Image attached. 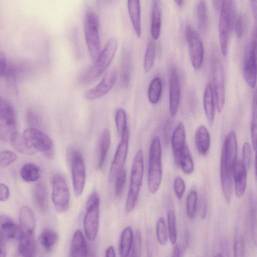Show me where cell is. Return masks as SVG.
Here are the masks:
<instances>
[{"mask_svg": "<svg viewBox=\"0 0 257 257\" xmlns=\"http://www.w3.org/2000/svg\"><path fill=\"white\" fill-rule=\"evenodd\" d=\"M237 142L234 132H230L226 137L222 148L220 160V179L222 192H232L233 169L237 161Z\"/></svg>", "mask_w": 257, "mask_h": 257, "instance_id": "6da1fadb", "label": "cell"}, {"mask_svg": "<svg viewBox=\"0 0 257 257\" xmlns=\"http://www.w3.org/2000/svg\"><path fill=\"white\" fill-rule=\"evenodd\" d=\"M218 23V37L222 55L227 53L229 36L236 19V6L234 0H221Z\"/></svg>", "mask_w": 257, "mask_h": 257, "instance_id": "7a4b0ae2", "label": "cell"}, {"mask_svg": "<svg viewBox=\"0 0 257 257\" xmlns=\"http://www.w3.org/2000/svg\"><path fill=\"white\" fill-rule=\"evenodd\" d=\"M144 169L143 151L140 149L137 152L132 165L129 189L125 204L127 213L132 212L137 203L143 183Z\"/></svg>", "mask_w": 257, "mask_h": 257, "instance_id": "3957f363", "label": "cell"}, {"mask_svg": "<svg viewBox=\"0 0 257 257\" xmlns=\"http://www.w3.org/2000/svg\"><path fill=\"white\" fill-rule=\"evenodd\" d=\"M163 174L162 148L160 139L152 140L149 151L148 185L150 192L154 194L159 189Z\"/></svg>", "mask_w": 257, "mask_h": 257, "instance_id": "277c9868", "label": "cell"}, {"mask_svg": "<svg viewBox=\"0 0 257 257\" xmlns=\"http://www.w3.org/2000/svg\"><path fill=\"white\" fill-rule=\"evenodd\" d=\"M117 40L110 38L101 51L93 65L83 74L82 79L84 82H91L99 77L111 63L117 48Z\"/></svg>", "mask_w": 257, "mask_h": 257, "instance_id": "5b68a950", "label": "cell"}, {"mask_svg": "<svg viewBox=\"0 0 257 257\" xmlns=\"http://www.w3.org/2000/svg\"><path fill=\"white\" fill-rule=\"evenodd\" d=\"M99 29L97 15L93 11H88L84 19V36L90 58L93 62L101 51Z\"/></svg>", "mask_w": 257, "mask_h": 257, "instance_id": "8992f818", "label": "cell"}, {"mask_svg": "<svg viewBox=\"0 0 257 257\" xmlns=\"http://www.w3.org/2000/svg\"><path fill=\"white\" fill-rule=\"evenodd\" d=\"M99 195L95 191L92 192L86 203V211L83 219V227L87 238L94 241L97 235L99 219Z\"/></svg>", "mask_w": 257, "mask_h": 257, "instance_id": "52a82bcc", "label": "cell"}, {"mask_svg": "<svg viewBox=\"0 0 257 257\" xmlns=\"http://www.w3.org/2000/svg\"><path fill=\"white\" fill-rule=\"evenodd\" d=\"M72 186L75 195L79 197L83 193L86 181V168L81 153L72 148L69 150Z\"/></svg>", "mask_w": 257, "mask_h": 257, "instance_id": "ba28073f", "label": "cell"}, {"mask_svg": "<svg viewBox=\"0 0 257 257\" xmlns=\"http://www.w3.org/2000/svg\"><path fill=\"white\" fill-rule=\"evenodd\" d=\"M23 135L28 144L36 151H40L48 159L54 157V148L51 138L37 128L25 130Z\"/></svg>", "mask_w": 257, "mask_h": 257, "instance_id": "9c48e42d", "label": "cell"}, {"mask_svg": "<svg viewBox=\"0 0 257 257\" xmlns=\"http://www.w3.org/2000/svg\"><path fill=\"white\" fill-rule=\"evenodd\" d=\"M70 191L65 177L55 175L52 180V200L56 210L60 213L66 212L70 205Z\"/></svg>", "mask_w": 257, "mask_h": 257, "instance_id": "30bf717a", "label": "cell"}, {"mask_svg": "<svg viewBox=\"0 0 257 257\" xmlns=\"http://www.w3.org/2000/svg\"><path fill=\"white\" fill-rule=\"evenodd\" d=\"M213 83L217 109L220 112L224 107L225 90L224 69L216 52L214 53L212 61Z\"/></svg>", "mask_w": 257, "mask_h": 257, "instance_id": "8fae6325", "label": "cell"}, {"mask_svg": "<svg viewBox=\"0 0 257 257\" xmlns=\"http://www.w3.org/2000/svg\"><path fill=\"white\" fill-rule=\"evenodd\" d=\"M185 37L189 46L191 64L196 70L201 68L204 58V46L199 34L190 26L185 28Z\"/></svg>", "mask_w": 257, "mask_h": 257, "instance_id": "7c38bea8", "label": "cell"}, {"mask_svg": "<svg viewBox=\"0 0 257 257\" xmlns=\"http://www.w3.org/2000/svg\"><path fill=\"white\" fill-rule=\"evenodd\" d=\"M120 136V142L109 168L108 178L110 182L114 180L119 172L123 169L126 162L130 141V132L128 127L123 131Z\"/></svg>", "mask_w": 257, "mask_h": 257, "instance_id": "4fadbf2b", "label": "cell"}, {"mask_svg": "<svg viewBox=\"0 0 257 257\" xmlns=\"http://www.w3.org/2000/svg\"><path fill=\"white\" fill-rule=\"evenodd\" d=\"M244 78L251 88L253 89L256 82V32L252 33L250 49L248 58L243 68Z\"/></svg>", "mask_w": 257, "mask_h": 257, "instance_id": "5bb4252c", "label": "cell"}, {"mask_svg": "<svg viewBox=\"0 0 257 257\" xmlns=\"http://www.w3.org/2000/svg\"><path fill=\"white\" fill-rule=\"evenodd\" d=\"M116 79L117 72L115 70L108 72L99 84L84 93V97L87 100H94L104 96L113 87Z\"/></svg>", "mask_w": 257, "mask_h": 257, "instance_id": "9a60e30c", "label": "cell"}, {"mask_svg": "<svg viewBox=\"0 0 257 257\" xmlns=\"http://www.w3.org/2000/svg\"><path fill=\"white\" fill-rule=\"evenodd\" d=\"M181 86L177 70L171 69L169 81V112L172 117L177 113L180 101Z\"/></svg>", "mask_w": 257, "mask_h": 257, "instance_id": "2e32d148", "label": "cell"}, {"mask_svg": "<svg viewBox=\"0 0 257 257\" xmlns=\"http://www.w3.org/2000/svg\"><path fill=\"white\" fill-rule=\"evenodd\" d=\"M234 190L236 197H241L246 187L247 169L242 161L237 160L233 169Z\"/></svg>", "mask_w": 257, "mask_h": 257, "instance_id": "e0dca14e", "label": "cell"}, {"mask_svg": "<svg viewBox=\"0 0 257 257\" xmlns=\"http://www.w3.org/2000/svg\"><path fill=\"white\" fill-rule=\"evenodd\" d=\"M17 132L15 115H0V139L4 143H10Z\"/></svg>", "mask_w": 257, "mask_h": 257, "instance_id": "ac0fdd59", "label": "cell"}, {"mask_svg": "<svg viewBox=\"0 0 257 257\" xmlns=\"http://www.w3.org/2000/svg\"><path fill=\"white\" fill-rule=\"evenodd\" d=\"M127 9L131 21L138 38L142 36L140 0H127Z\"/></svg>", "mask_w": 257, "mask_h": 257, "instance_id": "d6986e66", "label": "cell"}, {"mask_svg": "<svg viewBox=\"0 0 257 257\" xmlns=\"http://www.w3.org/2000/svg\"><path fill=\"white\" fill-rule=\"evenodd\" d=\"M18 251L23 256L32 257L35 255L36 243L33 232L24 231L19 239Z\"/></svg>", "mask_w": 257, "mask_h": 257, "instance_id": "ffe728a7", "label": "cell"}, {"mask_svg": "<svg viewBox=\"0 0 257 257\" xmlns=\"http://www.w3.org/2000/svg\"><path fill=\"white\" fill-rule=\"evenodd\" d=\"M203 103L205 114L208 122L211 125L213 123L215 108L214 98L213 89L210 83L205 86L203 96Z\"/></svg>", "mask_w": 257, "mask_h": 257, "instance_id": "44dd1931", "label": "cell"}, {"mask_svg": "<svg viewBox=\"0 0 257 257\" xmlns=\"http://www.w3.org/2000/svg\"><path fill=\"white\" fill-rule=\"evenodd\" d=\"M195 144L198 153L205 155L208 152L210 145V136L206 126L199 125L195 133Z\"/></svg>", "mask_w": 257, "mask_h": 257, "instance_id": "7402d4cb", "label": "cell"}, {"mask_svg": "<svg viewBox=\"0 0 257 257\" xmlns=\"http://www.w3.org/2000/svg\"><path fill=\"white\" fill-rule=\"evenodd\" d=\"M88 248L83 234L80 229L74 233L71 243L70 256H86Z\"/></svg>", "mask_w": 257, "mask_h": 257, "instance_id": "603a6c76", "label": "cell"}, {"mask_svg": "<svg viewBox=\"0 0 257 257\" xmlns=\"http://www.w3.org/2000/svg\"><path fill=\"white\" fill-rule=\"evenodd\" d=\"M186 133L184 124L180 122L172 134L171 143L174 155L180 152L186 145Z\"/></svg>", "mask_w": 257, "mask_h": 257, "instance_id": "cb8c5ba5", "label": "cell"}, {"mask_svg": "<svg viewBox=\"0 0 257 257\" xmlns=\"http://www.w3.org/2000/svg\"><path fill=\"white\" fill-rule=\"evenodd\" d=\"M174 156L176 164L181 168L185 174L189 175L193 172L194 163L187 145L180 152Z\"/></svg>", "mask_w": 257, "mask_h": 257, "instance_id": "d4e9b609", "label": "cell"}, {"mask_svg": "<svg viewBox=\"0 0 257 257\" xmlns=\"http://www.w3.org/2000/svg\"><path fill=\"white\" fill-rule=\"evenodd\" d=\"M21 228L26 232H34L36 228V220L33 212L27 206L21 208L19 215Z\"/></svg>", "mask_w": 257, "mask_h": 257, "instance_id": "484cf974", "label": "cell"}, {"mask_svg": "<svg viewBox=\"0 0 257 257\" xmlns=\"http://www.w3.org/2000/svg\"><path fill=\"white\" fill-rule=\"evenodd\" d=\"M24 232V230L16 224L13 220L0 225V234L5 239L18 241Z\"/></svg>", "mask_w": 257, "mask_h": 257, "instance_id": "4316f807", "label": "cell"}, {"mask_svg": "<svg viewBox=\"0 0 257 257\" xmlns=\"http://www.w3.org/2000/svg\"><path fill=\"white\" fill-rule=\"evenodd\" d=\"M161 28V14L158 3L154 0L152 5L151 24V35L154 40H157L160 35Z\"/></svg>", "mask_w": 257, "mask_h": 257, "instance_id": "83f0119b", "label": "cell"}, {"mask_svg": "<svg viewBox=\"0 0 257 257\" xmlns=\"http://www.w3.org/2000/svg\"><path fill=\"white\" fill-rule=\"evenodd\" d=\"M110 144V131L105 128L103 131L100 139L99 157L97 166V168L99 170H101L104 166Z\"/></svg>", "mask_w": 257, "mask_h": 257, "instance_id": "f1b7e54d", "label": "cell"}, {"mask_svg": "<svg viewBox=\"0 0 257 257\" xmlns=\"http://www.w3.org/2000/svg\"><path fill=\"white\" fill-rule=\"evenodd\" d=\"M133 237L134 233L132 227H125L121 232L119 243V254L121 257L130 255Z\"/></svg>", "mask_w": 257, "mask_h": 257, "instance_id": "f546056e", "label": "cell"}, {"mask_svg": "<svg viewBox=\"0 0 257 257\" xmlns=\"http://www.w3.org/2000/svg\"><path fill=\"white\" fill-rule=\"evenodd\" d=\"M14 149L20 153L25 155H32L37 151L27 143L23 134L16 132L10 142Z\"/></svg>", "mask_w": 257, "mask_h": 257, "instance_id": "4dcf8cb0", "label": "cell"}, {"mask_svg": "<svg viewBox=\"0 0 257 257\" xmlns=\"http://www.w3.org/2000/svg\"><path fill=\"white\" fill-rule=\"evenodd\" d=\"M58 235L55 231L51 228L44 229L39 236V242L47 251H51L58 241Z\"/></svg>", "mask_w": 257, "mask_h": 257, "instance_id": "1f68e13d", "label": "cell"}, {"mask_svg": "<svg viewBox=\"0 0 257 257\" xmlns=\"http://www.w3.org/2000/svg\"><path fill=\"white\" fill-rule=\"evenodd\" d=\"M34 199L37 207L45 211L48 205L47 191L45 184L42 182L37 183L34 187Z\"/></svg>", "mask_w": 257, "mask_h": 257, "instance_id": "d6a6232c", "label": "cell"}, {"mask_svg": "<svg viewBox=\"0 0 257 257\" xmlns=\"http://www.w3.org/2000/svg\"><path fill=\"white\" fill-rule=\"evenodd\" d=\"M199 29L202 33L207 32L208 27V16L206 0H199L196 7Z\"/></svg>", "mask_w": 257, "mask_h": 257, "instance_id": "836d02e7", "label": "cell"}, {"mask_svg": "<svg viewBox=\"0 0 257 257\" xmlns=\"http://www.w3.org/2000/svg\"><path fill=\"white\" fill-rule=\"evenodd\" d=\"M22 178L26 182H35L40 177L41 172L39 168L36 164L28 163L22 167L20 171Z\"/></svg>", "mask_w": 257, "mask_h": 257, "instance_id": "e575fe53", "label": "cell"}, {"mask_svg": "<svg viewBox=\"0 0 257 257\" xmlns=\"http://www.w3.org/2000/svg\"><path fill=\"white\" fill-rule=\"evenodd\" d=\"M162 89L160 77L156 76L151 81L148 89V98L152 104H156L160 100Z\"/></svg>", "mask_w": 257, "mask_h": 257, "instance_id": "d590c367", "label": "cell"}, {"mask_svg": "<svg viewBox=\"0 0 257 257\" xmlns=\"http://www.w3.org/2000/svg\"><path fill=\"white\" fill-rule=\"evenodd\" d=\"M156 55V45L151 40L148 44L144 60V66L145 71L148 73L153 67Z\"/></svg>", "mask_w": 257, "mask_h": 257, "instance_id": "8d00e7d4", "label": "cell"}, {"mask_svg": "<svg viewBox=\"0 0 257 257\" xmlns=\"http://www.w3.org/2000/svg\"><path fill=\"white\" fill-rule=\"evenodd\" d=\"M167 219L168 236L171 243L172 244H175L177 238V230L176 216L174 211L170 210L168 211Z\"/></svg>", "mask_w": 257, "mask_h": 257, "instance_id": "74e56055", "label": "cell"}, {"mask_svg": "<svg viewBox=\"0 0 257 257\" xmlns=\"http://www.w3.org/2000/svg\"><path fill=\"white\" fill-rule=\"evenodd\" d=\"M130 55L125 52L123 54L121 70V81L122 85L126 87L128 85L130 79Z\"/></svg>", "mask_w": 257, "mask_h": 257, "instance_id": "f35d334b", "label": "cell"}, {"mask_svg": "<svg viewBox=\"0 0 257 257\" xmlns=\"http://www.w3.org/2000/svg\"><path fill=\"white\" fill-rule=\"evenodd\" d=\"M156 235L158 241L161 245L166 244L168 238V229L165 220L162 217H160L157 221Z\"/></svg>", "mask_w": 257, "mask_h": 257, "instance_id": "ab89813d", "label": "cell"}, {"mask_svg": "<svg viewBox=\"0 0 257 257\" xmlns=\"http://www.w3.org/2000/svg\"><path fill=\"white\" fill-rule=\"evenodd\" d=\"M256 95L254 94L253 96L252 104V118L250 125V134L252 145L253 150L256 152Z\"/></svg>", "mask_w": 257, "mask_h": 257, "instance_id": "60d3db41", "label": "cell"}, {"mask_svg": "<svg viewBox=\"0 0 257 257\" xmlns=\"http://www.w3.org/2000/svg\"><path fill=\"white\" fill-rule=\"evenodd\" d=\"M197 194L195 190H191L188 194L186 199V211L189 218H193L196 213Z\"/></svg>", "mask_w": 257, "mask_h": 257, "instance_id": "b9f144b4", "label": "cell"}, {"mask_svg": "<svg viewBox=\"0 0 257 257\" xmlns=\"http://www.w3.org/2000/svg\"><path fill=\"white\" fill-rule=\"evenodd\" d=\"M115 123L116 130L119 135L127 127V116L125 111L122 108H118L115 112Z\"/></svg>", "mask_w": 257, "mask_h": 257, "instance_id": "7bdbcfd3", "label": "cell"}, {"mask_svg": "<svg viewBox=\"0 0 257 257\" xmlns=\"http://www.w3.org/2000/svg\"><path fill=\"white\" fill-rule=\"evenodd\" d=\"M126 172L125 169H122L115 177V195L119 197L122 195L126 182Z\"/></svg>", "mask_w": 257, "mask_h": 257, "instance_id": "ee69618b", "label": "cell"}, {"mask_svg": "<svg viewBox=\"0 0 257 257\" xmlns=\"http://www.w3.org/2000/svg\"><path fill=\"white\" fill-rule=\"evenodd\" d=\"M142 234L140 229L136 231L134 234L133 240L130 253L132 256H140L142 252Z\"/></svg>", "mask_w": 257, "mask_h": 257, "instance_id": "f6af8a7d", "label": "cell"}, {"mask_svg": "<svg viewBox=\"0 0 257 257\" xmlns=\"http://www.w3.org/2000/svg\"><path fill=\"white\" fill-rule=\"evenodd\" d=\"M17 159L16 154L11 151L0 152V166L7 167L14 163Z\"/></svg>", "mask_w": 257, "mask_h": 257, "instance_id": "bcb514c9", "label": "cell"}, {"mask_svg": "<svg viewBox=\"0 0 257 257\" xmlns=\"http://www.w3.org/2000/svg\"><path fill=\"white\" fill-rule=\"evenodd\" d=\"M233 252L235 256H243L245 252L244 240L238 231H236L235 236Z\"/></svg>", "mask_w": 257, "mask_h": 257, "instance_id": "7dc6e473", "label": "cell"}, {"mask_svg": "<svg viewBox=\"0 0 257 257\" xmlns=\"http://www.w3.org/2000/svg\"><path fill=\"white\" fill-rule=\"evenodd\" d=\"M245 25V18L241 13H239L235 21L234 27L236 37L240 39L242 38L244 31Z\"/></svg>", "mask_w": 257, "mask_h": 257, "instance_id": "c3c4849f", "label": "cell"}, {"mask_svg": "<svg viewBox=\"0 0 257 257\" xmlns=\"http://www.w3.org/2000/svg\"><path fill=\"white\" fill-rule=\"evenodd\" d=\"M242 162L246 169L250 168L252 161V150L250 144L245 142L242 147Z\"/></svg>", "mask_w": 257, "mask_h": 257, "instance_id": "681fc988", "label": "cell"}, {"mask_svg": "<svg viewBox=\"0 0 257 257\" xmlns=\"http://www.w3.org/2000/svg\"><path fill=\"white\" fill-rule=\"evenodd\" d=\"M173 188L177 197L179 199H181L185 190V183L182 177H176L174 181Z\"/></svg>", "mask_w": 257, "mask_h": 257, "instance_id": "f907efd6", "label": "cell"}, {"mask_svg": "<svg viewBox=\"0 0 257 257\" xmlns=\"http://www.w3.org/2000/svg\"><path fill=\"white\" fill-rule=\"evenodd\" d=\"M253 202H251L248 215L250 230L253 235V233L255 235L256 234V211Z\"/></svg>", "mask_w": 257, "mask_h": 257, "instance_id": "816d5d0a", "label": "cell"}, {"mask_svg": "<svg viewBox=\"0 0 257 257\" xmlns=\"http://www.w3.org/2000/svg\"><path fill=\"white\" fill-rule=\"evenodd\" d=\"M11 70L8 65L5 55L0 53V76L7 77Z\"/></svg>", "mask_w": 257, "mask_h": 257, "instance_id": "f5cc1de1", "label": "cell"}, {"mask_svg": "<svg viewBox=\"0 0 257 257\" xmlns=\"http://www.w3.org/2000/svg\"><path fill=\"white\" fill-rule=\"evenodd\" d=\"M10 194L9 187L5 184L0 183V201L3 202L7 200L10 197Z\"/></svg>", "mask_w": 257, "mask_h": 257, "instance_id": "db71d44e", "label": "cell"}, {"mask_svg": "<svg viewBox=\"0 0 257 257\" xmlns=\"http://www.w3.org/2000/svg\"><path fill=\"white\" fill-rule=\"evenodd\" d=\"M207 203L204 198H202L199 202V211L200 216L202 219H205L207 214Z\"/></svg>", "mask_w": 257, "mask_h": 257, "instance_id": "11a10c76", "label": "cell"}, {"mask_svg": "<svg viewBox=\"0 0 257 257\" xmlns=\"http://www.w3.org/2000/svg\"><path fill=\"white\" fill-rule=\"evenodd\" d=\"M182 250L180 247V246L178 244H176L174 246L173 252H172V256H182Z\"/></svg>", "mask_w": 257, "mask_h": 257, "instance_id": "9f6ffc18", "label": "cell"}, {"mask_svg": "<svg viewBox=\"0 0 257 257\" xmlns=\"http://www.w3.org/2000/svg\"><path fill=\"white\" fill-rule=\"evenodd\" d=\"M105 255L107 257H115V252L114 247L112 245L108 246L105 250Z\"/></svg>", "mask_w": 257, "mask_h": 257, "instance_id": "6f0895ef", "label": "cell"}, {"mask_svg": "<svg viewBox=\"0 0 257 257\" xmlns=\"http://www.w3.org/2000/svg\"><path fill=\"white\" fill-rule=\"evenodd\" d=\"M171 126V121L168 120L165 125L164 127V136L165 137L166 140L167 142L168 140V138H169V134H170V129Z\"/></svg>", "mask_w": 257, "mask_h": 257, "instance_id": "680465c9", "label": "cell"}, {"mask_svg": "<svg viewBox=\"0 0 257 257\" xmlns=\"http://www.w3.org/2000/svg\"><path fill=\"white\" fill-rule=\"evenodd\" d=\"M7 255L6 248L2 239L0 238V257L5 256Z\"/></svg>", "mask_w": 257, "mask_h": 257, "instance_id": "91938a15", "label": "cell"}, {"mask_svg": "<svg viewBox=\"0 0 257 257\" xmlns=\"http://www.w3.org/2000/svg\"><path fill=\"white\" fill-rule=\"evenodd\" d=\"M213 7L215 11H218L220 9L221 0H212Z\"/></svg>", "mask_w": 257, "mask_h": 257, "instance_id": "94428289", "label": "cell"}, {"mask_svg": "<svg viewBox=\"0 0 257 257\" xmlns=\"http://www.w3.org/2000/svg\"><path fill=\"white\" fill-rule=\"evenodd\" d=\"M175 4L179 7H181L183 5V0H174Z\"/></svg>", "mask_w": 257, "mask_h": 257, "instance_id": "6125c7cd", "label": "cell"}, {"mask_svg": "<svg viewBox=\"0 0 257 257\" xmlns=\"http://www.w3.org/2000/svg\"><path fill=\"white\" fill-rule=\"evenodd\" d=\"M105 1H107V2H110V1H112V0H105Z\"/></svg>", "mask_w": 257, "mask_h": 257, "instance_id": "be15d7a7", "label": "cell"}]
</instances>
